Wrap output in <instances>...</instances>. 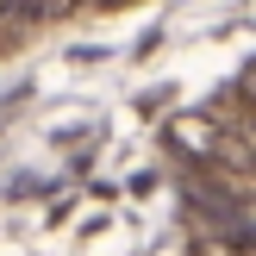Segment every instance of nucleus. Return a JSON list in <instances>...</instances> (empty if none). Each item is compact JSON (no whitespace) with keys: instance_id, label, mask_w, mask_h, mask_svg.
<instances>
[{"instance_id":"1","label":"nucleus","mask_w":256,"mask_h":256,"mask_svg":"<svg viewBox=\"0 0 256 256\" xmlns=\"http://www.w3.org/2000/svg\"><path fill=\"white\" fill-rule=\"evenodd\" d=\"M206 219H212V238H232V244L256 250V188H212L206 194Z\"/></svg>"},{"instance_id":"2","label":"nucleus","mask_w":256,"mask_h":256,"mask_svg":"<svg viewBox=\"0 0 256 256\" xmlns=\"http://www.w3.org/2000/svg\"><path fill=\"white\" fill-rule=\"evenodd\" d=\"M238 106H244V112H238V119H244V132L256 138V62L244 69V82H238Z\"/></svg>"}]
</instances>
